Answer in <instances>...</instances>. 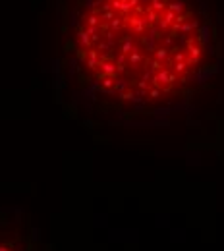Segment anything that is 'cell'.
<instances>
[{"label":"cell","mask_w":224,"mask_h":251,"mask_svg":"<svg viewBox=\"0 0 224 251\" xmlns=\"http://www.w3.org/2000/svg\"><path fill=\"white\" fill-rule=\"evenodd\" d=\"M66 66L99 112L153 118L182 110L209 87L218 49L184 0H89L74 19Z\"/></svg>","instance_id":"obj_1"},{"label":"cell","mask_w":224,"mask_h":251,"mask_svg":"<svg viewBox=\"0 0 224 251\" xmlns=\"http://www.w3.org/2000/svg\"><path fill=\"white\" fill-rule=\"evenodd\" d=\"M0 251H50V247L25 211L0 209Z\"/></svg>","instance_id":"obj_2"}]
</instances>
